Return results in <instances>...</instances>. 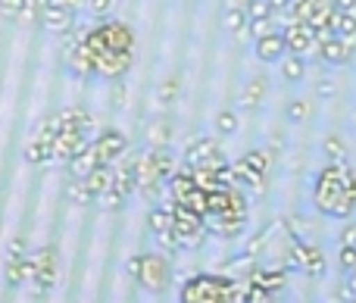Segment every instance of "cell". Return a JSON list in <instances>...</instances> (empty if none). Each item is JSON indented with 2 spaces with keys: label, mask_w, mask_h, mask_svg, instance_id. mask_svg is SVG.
Masks as SVG:
<instances>
[{
  "label": "cell",
  "mask_w": 356,
  "mask_h": 303,
  "mask_svg": "<svg viewBox=\"0 0 356 303\" xmlns=\"http://www.w3.org/2000/svg\"><path fill=\"white\" fill-rule=\"evenodd\" d=\"M347 281H350V285L356 288V269H353V272H347Z\"/></svg>",
  "instance_id": "obj_54"
},
{
  "label": "cell",
  "mask_w": 356,
  "mask_h": 303,
  "mask_svg": "<svg viewBox=\"0 0 356 303\" xmlns=\"http://www.w3.org/2000/svg\"><path fill=\"white\" fill-rule=\"evenodd\" d=\"M6 256H10V260H22V256H29V254H25V238H13Z\"/></svg>",
  "instance_id": "obj_46"
},
{
  "label": "cell",
  "mask_w": 356,
  "mask_h": 303,
  "mask_svg": "<svg viewBox=\"0 0 356 303\" xmlns=\"http://www.w3.org/2000/svg\"><path fill=\"white\" fill-rule=\"evenodd\" d=\"M166 188H169V197H172V204H181V200L197 188V181H194V169H188V166L181 163V166H178L175 172H172V179L166 181Z\"/></svg>",
  "instance_id": "obj_21"
},
{
  "label": "cell",
  "mask_w": 356,
  "mask_h": 303,
  "mask_svg": "<svg viewBox=\"0 0 356 303\" xmlns=\"http://www.w3.org/2000/svg\"><path fill=\"white\" fill-rule=\"evenodd\" d=\"M316 3H325V6H334V0H316Z\"/></svg>",
  "instance_id": "obj_55"
},
{
  "label": "cell",
  "mask_w": 356,
  "mask_h": 303,
  "mask_svg": "<svg viewBox=\"0 0 356 303\" xmlns=\"http://www.w3.org/2000/svg\"><path fill=\"white\" fill-rule=\"evenodd\" d=\"M250 281L257 288H263V291L278 294V291H284V285H288V269L284 266H257L250 275Z\"/></svg>",
  "instance_id": "obj_18"
},
{
  "label": "cell",
  "mask_w": 356,
  "mask_h": 303,
  "mask_svg": "<svg viewBox=\"0 0 356 303\" xmlns=\"http://www.w3.org/2000/svg\"><path fill=\"white\" fill-rule=\"evenodd\" d=\"M207 231L216 238H225V241H234L247 231V216H209Z\"/></svg>",
  "instance_id": "obj_17"
},
{
  "label": "cell",
  "mask_w": 356,
  "mask_h": 303,
  "mask_svg": "<svg viewBox=\"0 0 356 303\" xmlns=\"http://www.w3.org/2000/svg\"><path fill=\"white\" fill-rule=\"evenodd\" d=\"M241 163H244L247 169H250V172H257V175H269V169H272V154L266 147H253V150H247L244 156H238Z\"/></svg>",
  "instance_id": "obj_28"
},
{
  "label": "cell",
  "mask_w": 356,
  "mask_h": 303,
  "mask_svg": "<svg viewBox=\"0 0 356 303\" xmlns=\"http://www.w3.org/2000/svg\"><path fill=\"white\" fill-rule=\"evenodd\" d=\"M284 54H288V44H284V38H282V28L259 38V41H253V56H257L259 63H266V66H278Z\"/></svg>",
  "instance_id": "obj_14"
},
{
  "label": "cell",
  "mask_w": 356,
  "mask_h": 303,
  "mask_svg": "<svg viewBox=\"0 0 356 303\" xmlns=\"http://www.w3.org/2000/svg\"><path fill=\"white\" fill-rule=\"evenodd\" d=\"M150 235L160 244V250H178V238H175V222H172V204L154 206L147 216Z\"/></svg>",
  "instance_id": "obj_10"
},
{
  "label": "cell",
  "mask_w": 356,
  "mask_h": 303,
  "mask_svg": "<svg viewBox=\"0 0 356 303\" xmlns=\"http://www.w3.org/2000/svg\"><path fill=\"white\" fill-rule=\"evenodd\" d=\"M334 6H338V10H353L356 0H334Z\"/></svg>",
  "instance_id": "obj_52"
},
{
  "label": "cell",
  "mask_w": 356,
  "mask_h": 303,
  "mask_svg": "<svg viewBox=\"0 0 356 303\" xmlns=\"http://www.w3.org/2000/svg\"><path fill=\"white\" fill-rule=\"evenodd\" d=\"M194 181L200 191H216V188H225V181L219 179V169H194Z\"/></svg>",
  "instance_id": "obj_34"
},
{
  "label": "cell",
  "mask_w": 356,
  "mask_h": 303,
  "mask_svg": "<svg viewBox=\"0 0 356 303\" xmlns=\"http://www.w3.org/2000/svg\"><path fill=\"white\" fill-rule=\"evenodd\" d=\"M275 16L269 6V0H250V6H247V19H269Z\"/></svg>",
  "instance_id": "obj_42"
},
{
  "label": "cell",
  "mask_w": 356,
  "mask_h": 303,
  "mask_svg": "<svg viewBox=\"0 0 356 303\" xmlns=\"http://www.w3.org/2000/svg\"><path fill=\"white\" fill-rule=\"evenodd\" d=\"M25 279H29V275H25V256L22 260H10V266H6V281H10L13 288H19Z\"/></svg>",
  "instance_id": "obj_41"
},
{
  "label": "cell",
  "mask_w": 356,
  "mask_h": 303,
  "mask_svg": "<svg viewBox=\"0 0 356 303\" xmlns=\"http://www.w3.org/2000/svg\"><path fill=\"white\" fill-rule=\"evenodd\" d=\"M85 6H88V10H91L97 19H106V16H110V10L116 6V0H88Z\"/></svg>",
  "instance_id": "obj_43"
},
{
  "label": "cell",
  "mask_w": 356,
  "mask_h": 303,
  "mask_svg": "<svg viewBox=\"0 0 356 303\" xmlns=\"http://www.w3.org/2000/svg\"><path fill=\"white\" fill-rule=\"evenodd\" d=\"M113 181H116V166H97L91 175H88L85 185H88V191L94 194V204H97V200L110 191Z\"/></svg>",
  "instance_id": "obj_24"
},
{
  "label": "cell",
  "mask_w": 356,
  "mask_h": 303,
  "mask_svg": "<svg viewBox=\"0 0 356 303\" xmlns=\"http://www.w3.org/2000/svg\"><path fill=\"white\" fill-rule=\"evenodd\" d=\"M63 66L75 79H94V50L88 47L81 35H72V41L63 47Z\"/></svg>",
  "instance_id": "obj_8"
},
{
  "label": "cell",
  "mask_w": 356,
  "mask_h": 303,
  "mask_svg": "<svg viewBox=\"0 0 356 303\" xmlns=\"http://www.w3.org/2000/svg\"><path fill=\"white\" fill-rule=\"evenodd\" d=\"M309 116H313V100L300 97V94L288 97V104H284V119H288L291 125H303Z\"/></svg>",
  "instance_id": "obj_27"
},
{
  "label": "cell",
  "mask_w": 356,
  "mask_h": 303,
  "mask_svg": "<svg viewBox=\"0 0 356 303\" xmlns=\"http://www.w3.org/2000/svg\"><path fill=\"white\" fill-rule=\"evenodd\" d=\"M85 44L94 54H104V50H116V54H135V31L129 22L122 19H100L97 25L81 31Z\"/></svg>",
  "instance_id": "obj_2"
},
{
  "label": "cell",
  "mask_w": 356,
  "mask_h": 303,
  "mask_svg": "<svg viewBox=\"0 0 356 303\" xmlns=\"http://www.w3.org/2000/svg\"><path fill=\"white\" fill-rule=\"evenodd\" d=\"M38 22L44 25V31L50 35H69L75 25V10L72 6H44L38 13Z\"/></svg>",
  "instance_id": "obj_13"
},
{
  "label": "cell",
  "mask_w": 356,
  "mask_h": 303,
  "mask_svg": "<svg viewBox=\"0 0 356 303\" xmlns=\"http://www.w3.org/2000/svg\"><path fill=\"white\" fill-rule=\"evenodd\" d=\"M66 197L72 200L75 206H88V204H94V194L88 191L85 179H69V185H66Z\"/></svg>",
  "instance_id": "obj_33"
},
{
  "label": "cell",
  "mask_w": 356,
  "mask_h": 303,
  "mask_svg": "<svg viewBox=\"0 0 356 303\" xmlns=\"http://www.w3.org/2000/svg\"><path fill=\"white\" fill-rule=\"evenodd\" d=\"M247 303H275V294H269V291H263V288L253 285V288H250V297H247Z\"/></svg>",
  "instance_id": "obj_47"
},
{
  "label": "cell",
  "mask_w": 356,
  "mask_h": 303,
  "mask_svg": "<svg viewBox=\"0 0 356 303\" xmlns=\"http://www.w3.org/2000/svg\"><path fill=\"white\" fill-rule=\"evenodd\" d=\"M172 222H175V238H178V250H197L207 241V219L197 216L194 210L181 204H172Z\"/></svg>",
  "instance_id": "obj_5"
},
{
  "label": "cell",
  "mask_w": 356,
  "mask_h": 303,
  "mask_svg": "<svg viewBox=\"0 0 356 303\" xmlns=\"http://www.w3.org/2000/svg\"><path fill=\"white\" fill-rule=\"evenodd\" d=\"M181 206H188V210H194L197 216H203V219L209 216V197H207V191H200V188H194V191H191L188 197L181 200Z\"/></svg>",
  "instance_id": "obj_37"
},
{
  "label": "cell",
  "mask_w": 356,
  "mask_h": 303,
  "mask_svg": "<svg viewBox=\"0 0 356 303\" xmlns=\"http://www.w3.org/2000/svg\"><path fill=\"white\" fill-rule=\"evenodd\" d=\"M282 38L288 44V54L307 56V60H319V47L322 44L316 41V31L309 22H284L282 25Z\"/></svg>",
  "instance_id": "obj_7"
},
{
  "label": "cell",
  "mask_w": 356,
  "mask_h": 303,
  "mask_svg": "<svg viewBox=\"0 0 356 303\" xmlns=\"http://www.w3.org/2000/svg\"><path fill=\"white\" fill-rule=\"evenodd\" d=\"M266 94H269V81H266L263 75H253V79H247L244 91H241V106H244V110H257L266 100Z\"/></svg>",
  "instance_id": "obj_25"
},
{
  "label": "cell",
  "mask_w": 356,
  "mask_h": 303,
  "mask_svg": "<svg viewBox=\"0 0 356 303\" xmlns=\"http://www.w3.org/2000/svg\"><path fill=\"white\" fill-rule=\"evenodd\" d=\"M122 200H125V197H122V194H119V191H116V188H110V191H106V194H104V197H100V200H97V204H100V206H104V210H119V206H122Z\"/></svg>",
  "instance_id": "obj_44"
},
{
  "label": "cell",
  "mask_w": 356,
  "mask_h": 303,
  "mask_svg": "<svg viewBox=\"0 0 356 303\" xmlns=\"http://www.w3.org/2000/svg\"><path fill=\"white\" fill-rule=\"evenodd\" d=\"M347 303H356V294H353V297H350V300H347Z\"/></svg>",
  "instance_id": "obj_56"
},
{
  "label": "cell",
  "mask_w": 356,
  "mask_h": 303,
  "mask_svg": "<svg viewBox=\"0 0 356 303\" xmlns=\"http://www.w3.org/2000/svg\"><path fill=\"white\" fill-rule=\"evenodd\" d=\"M66 166H69V175H72V179H88V175H91L97 166H104V163H100V154H97V147H94V141H88Z\"/></svg>",
  "instance_id": "obj_19"
},
{
  "label": "cell",
  "mask_w": 356,
  "mask_h": 303,
  "mask_svg": "<svg viewBox=\"0 0 356 303\" xmlns=\"http://www.w3.org/2000/svg\"><path fill=\"white\" fill-rule=\"evenodd\" d=\"M129 275H135V281L147 294H163L172 285V269H169L163 254H135L129 256Z\"/></svg>",
  "instance_id": "obj_4"
},
{
  "label": "cell",
  "mask_w": 356,
  "mask_h": 303,
  "mask_svg": "<svg viewBox=\"0 0 356 303\" xmlns=\"http://www.w3.org/2000/svg\"><path fill=\"white\" fill-rule=\"evenodd\" d=\"M213 129H216V135H219V138H234V135H238V129H241L238 113L228 110V106H225V110H219L213 116Z\"/></svg>",
  "instance_id": "obj_30"
},
{
  "label": "cell",
  "mask_w": 356,
  "mask_h": 303,
  "mask_svg": "<svg viewBox=\"0 0 356 303\" xmlns=\"http://www.w3.org/2000/svg\"><path fill=\"white\" fill-rule=\"evenodd\" d=\"M284 269H303V275L319 279V275L325 272V254H322L316 244L294 241V247L288 250V263H284Z\"/></svg>",
  "instance_id": "obj_9"
},
{
  "label": "cell",
  "mask_w": 356,
  "mask_h": 303,
  "mask_svg": "<svg viewBox=\"0 0 356 303\" xmlns=\"http://www.w3.org/2000/svg\"><path fill=\"white\" fill-rule=\"evenodd\" d=\"M63 131V125H60V116L56 113H50V116H44L41 122L35 125V131H31V141H41V144H54L56 141V135Z\"/></svg>",
  "instance_id": "obj_29"
},
{
  "label": "cell",
  "mask_w": 356,
  "mask_h": 303,
  "mask_svg": "<svg viewBox=\"0 0 356 303\" xmlns=\"http://www.w3.org/2000/svg\"><path fill=\"white\" fill-rule=\"evenodd\" d=\"M347 197H350L356 206V169H350V175H347Z\"/></svg>",
  "instance_id": "obj_49"
},
{
  "label": "cell",
  "mask_w": 356,
  "mask_h": 303,
  "mask_svg": "<svg viewBox=\"0 0 356 303\" xmlns=\"http://www.w3.org/2000/svg\"><path fill=\"white\" fill-rule=\"evenodd\" d=\"M322 154H325L328 163H347V144L341 135H328L322 141Z\"/></svg>",
  "instance_id": "obj_32"
},
{
  "label": "cell",
  "mask_w": 356,
  "mask_h": 303,
  "mask_svg": "<svg viewBox=\"0 0 356 303\" xmlns=\"http://www.w3.org/2000/svg\"><path fill=\"white\" fill-rule=\"evenodd\" d=\"M178 94H181V81H178V75H166V79L160 81V91H156L160 104H172V100H178Z\"/></svg>",
  "instance_id": "obj_38"
},
{
  "label": "cell",
  "mask_w": 356,
  "mask_h": 303,
  "mask_svg": "<svg viewBox=\"0 0 356 303\" xmlns=\"http://www.w3.org/2000/svg\"><path fill=\"white\" fill-rule=\"evenodd\" d=\"M341 247H356V222L344 225V231H341Z\"/></svg>",
  "instance_id": "obj_48"
},
{
  "label": "cell",
  "mask_w": 356,
  "mask_h": 303,
  "mask_svg": "<svg viewBox=\"0 0 356 303\" xmlns=\"http://www.w3.org/2000/svg\"><path fill=\"white\" fill-rule=\"evenodd\" d=\"M307 69H309V60L307 56H297V54H284L282 63H278V75H282L288 85H300L307 79Z\"/></svg>",
  "instance_id": "obj_23"
},
{
  "label": "cell",
  "mask_w": 356,
  "mask_h": 303,
  "mask_svg": "<svg viewBox=\"0 0 356 303\" xmlns=\"http://www.w3.org/2000/svg\"><path fill=\"white\" fill-rule=\"evenodd\" d=\"M347 175L350 166L347 163H325L313 179V204L322 216L332 219H350L353 216V200L347 197Z\"/></svg>",
  "instance_id": "obj_1"
},
{
  "label": "cell",
  "mask_w": 356,
  "mask_h": 303,
  "mask_svg": "<svg viewBox=\"0 0 356 303\" xmlns=\"http://www.w3.org/2000/svg\"><path fill=\"white\" fill-rule=\"evenodd\" d=\"M222 25H225V31H232L238 41H250V28H247V25H250V19H247V10H225Z\"/></svg>",
  "instance_id": "obj_26"
},
{
  "label": "cell",
  "mask_w": 356,
  "mask_h": 303,
  "mask_svg": "<svg viewBox=\"0 0 356 303\" xmlns=\"http://www.w3.org/2000/svg\"><path fill=\"white\" fill-rule=\"evenodd\" d=\"M35 263H38V269H35L38 288H41V291H50L54 281H56V254H54V247L35 250Z\"/></svg>",
  "instance_id": "obj_20"
},
{
  "label": "cell",
  "mask_w": 356,
  "mask_h": 303,
  "mask_svg": "<svg viewBox=\"0 0 356 303\" xmlns=\"http://www.w3.org/2000/svg\"><path fill=\"white\" fill-rule=\"evenodd\" d=\"M147 144L150 147H169V125L166 119H156L147 125Z\"/></svg>",
  "instance_id": "obj_36"
},
{
  "label": "cell",
  "mask_w": 356,
  "mask_h": 303,
  "mask_svg": "<svg viewBox=\"0 0 356 303\" xmlns=\"http://www.w3.org/2000/svg\"><path fill=\"white\" fill-rule=\"evenodd\" d=\"M135 54H116V50H104V54H94V79H110L119 81L122 75H129Z\"/></svg>",
  "instance_id": "obj_11"
},
{
  "label": "cell",
  "mask_w": 356,
  "mask_h": 303,
  "mask_svg": "<svg viewBox=\"0 0 356 303\" xmlns=\"http://www.w3.org/2000/svg\"><path fill=\"white\" fill-rule=\"evenodd\" d=\"M250 0H225V10H247Z\"/></svg>",
  "instance_id": "obj_51"
},
{
  "label": "cell",
  "mask_w": 356,
  "mask_h": 303,
  "mask_svg": "<svg viewBox=\"0 0 356 303\" xmlns=\"http://www.w3.org/2000/svg\"><path fill=\"white\" fill-rule=\"evenodd\" d=\"M56 116H60L63 129H75V131H91L94 129V116L85 110V106H79V104L56 110Z\"/></svg>",
  "instance_id": "obj_22"
},
{
  "label": "cell",
  "mask_w": 356,
  "mask_h": 303,
  "mask_svg": "<svg viewBox=\"0 0 356 303\" xmlns=\"http://www.w3.org/2000/svg\"><path fill=\"white\" fill-rule=\"evenodd\" d=\"M269 6H272V13L278 16V13H284L291 6V0H269Z\"/></svg>",
  "instance_id": "obj_50"
},
{
  "label": "cell",
  "mask_w": 356,
  "mask_h": 303,
  "mask_svg": "<svg viewBox=\"0 0 356 303\" xmlns=\"http://www.w3.org/2000/svg\"><path fill=\"white\" fill-rule=\"evenodd\" d=\"M181 163L188 169H219L222 163H225L219 138H194V141L184 147Z\"/></svg>",
  "instance_id": "obj_6"
},
{
  "label": "cell",
  "mask_w": 356,
  "mask_h": 303,
  "mask_svg": "<svg viewBox=\"0 0 356 303\" xmlns=\"http://www.w3.org/2000/svg\"><path fill=\"white\" fill-rule=\"evenodd\" d=\"M88 141H91V138H88V131L63 129L60 135H56V141H54V163H69Z\"/></svg>",
  "instance_id": "obj_15"
},
{
  "label": "cell",
  "mask_w": 356,
  "mask_h": 303,
  "mask_svg": "<svg viewBox=\"0 0 356 303\" xmlns=\"http://www.w3.org/2000/svg\"><path fill=\"white\" fill-rule=\"evenodd\" d=\"M350 63H353V69H356V54H353V60H350Z\"/></svg>",
  "instance_id": "obj_57"
},
{
  "label": "cell",
  "mask_w": 356,
  "mask_h": 303,
  "mask_svg": "<svg viewBox=\"0 0 356 303\" xmlns=\"http://www.w3.org/2000/svg\"><path fill=\"white\" fill-rule=\"evenodd\" d=\"M338 260H341V269H344V272H353L356 269V247H341Z\"/></svg>",
  "instance_id": "obj_45"
},
{
  "label": "cell",
  "mask_w": 356,
  "mask_h": 303,
  "mask_svg": "<svg viewBox=\"0 0 356 303\" xmlns=\"http://www.w3.org/2000/svg\"><path fill=\"white\" fill-rule=\"evenodd\" d=\"M341 94V85L334 75H322L319 81H316V97L319 100H334Z\"/></svg>",
  "instance_id": "obj_39"
},
{
  "label": "cell",
  "mask_w": 356,
  "mask_h": 303,
  "mask_svg": "<svg viewBox=\"0 0 356 303\" xmlns=\"http://www.w3.org/2000/svg\"><path fill=\"white\" fill-rule=\"evenodd\" d=\"M181 303H234L232 275L197 272L181 285Z\"/></svg>",
  "instance_id": "obj_3"
},
{
  "label": "cell",
  "mask_w": 356,
  "mask_h": 303,
  "mask_svg": "<svg viewBox=\"0 0 356 303\" xmlns=\"http://www.w3.org/2000/svg\"><path fill=\"white\" fill-rule=\"evenodd\" d=\"M94 147H97L104 166H116V163L129 154V141H125V135L119 129H104L94 138Z\"/></svg>",
  "instance_id": "obj_12"
},
{
  "label": "cell",
  "mask_w": 356,
  "mask_h": 303,
  "mask_svg": "<svg viewBox=\"0 0 356 303\" xmlns=\"http://www.w3.org/2000/svg\"><path fill=\"white\" fill-rule=\"evenodd\" d=\"M25 163L29 166H47V163H54V144L29 141L25 144Z\"/></svg>",
  "instance_id": "obj_31"
},
{
  "label": "cell",
  "mask_w": 356,
  "mask_h": 303,
  "mask_svg": "<svg viewBox=\"0 0 356 303\" xmlns=\"http://www.w3.org/2000/svg\"><path fill=\"white\" fill-rule=\"evenodd\" d=\"M350 60H353V54L347 50V44L341 41L338 35H332L328 41H322V47H319V66L322 69H338V66H350Z\"/></svg>",
  "instance_id": "obj_16"
},
{
  "label": "cell",
  "mask_w": 356,
  "mask_h": 303,
  "mask_svg": "<svg viewBox=\"0 0 356 303\" xmlns=\"http://www.w3.org/2000/svg\"><path fill=\"white\" fill-rule=\"evenodd\" d=\"M44 6H66V0H44Z\"/></svg>",
  "instance_id": "obj_53"
},
{
  "label": "cell",
  "mask_w": 356,
  "mask_h": 303,
  "mask_svg": "<svg viewBox=\"0 0 356 303\" xmlns=\"http://www.w3.org/2000/svg\"><path fill=\"white\" fill-rule=\"evenodd\" d=\"M0 16L6 22H19L29 16V0H0Z\"/></svg>",
  "instance_id": "obj_35"
},
{
  "label": "cell",
  "mask_w": 356,
  "mask_h": 303,
  "mask_svg": "<svg viewBox=\"0 0 356 303\" xmlns=\"http://www.w3.org/2000/svg\"><path fill=\"white\" fill-rule=\"evenodd\" d=\"M275 22H278V16H269V19H250V41H259V38H266V35H272V31H278L275 28Z\"/></svg>",
  "instance_id": "obj_40"
}]
</instances>
